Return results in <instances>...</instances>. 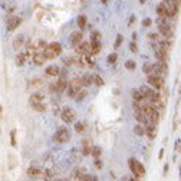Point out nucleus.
Masks as SVG:
<instances>
[{"label":"nucleus","mask_w":181,"mask_h":181,"mask_svg":"<svg viewBox=\"0 0 181 181\" xmlns=\"http://www.w3.org/2000/svg\"><path fill=\"white\" fill-rule=\"evenodd\" d=\"M76 49V53H79V55H85V53H92V50H90V42H80L79 45L75 46Z\"/></svg>","instance_id":"9b49d317"},{"label":"nucleus","mask_w":181,"mask_h":181,"mask_svg":"<svg viewBox=\"0 0 181 181\" xmlns=\"http://www.w3.org/2000/svg\"><path fill=\"white\" fill-rule=\"evenodd\" d=\"M76 23H78V26H79V29H85V26H86V16H79L78 17V20H76Z\"/></svg>","instance_id":"cd10ccee"},{"label":"nucleus","mask_w":181,"mask_h":181,"mask_svg":"<svg viewBox=\"0 0 181 181\" xmlns=\"http://www.w3.org/2000/svg\"><path fill=\"white\" fill-rule=\"evenodd\" d=\"M147 82L149 83V86H152L154 89H164V86H165V80H164V78H162L161 75H158V73H151V75H148Z\"/></svg>","instance_id":"7ed1b4c3"},{"label":"nucleus","mask_w":181,"mask_h":181,"mask_svg":"<svg viewBox=\"0 0 181 181\" xmlns=\"http://www.w3.org/2000/svg\"><path fill=\"white\" fill-rule=\"evenodd\" d=\"M132 99H134V101L141 102V103H145V101H147V98L142 95V92H141L139 89H134V90H132Z\"/></svg>","instance_id":"412c9836"},{"label":"nucleus","mask_w":181,"mask_h":181,"mask_svg":"<svg viewBox=\"0 0 181 181\" xmlns=\"http://www.w3.org/2000/svg\"><path fill=\"white\" fill-rule=\"evenodd\" d=\"M151 24H152V20H151L149 17H147V19L142 20V26H144V27H149Z\"/></svg>","instance_id":"ea45409f"},{"label":"nucleus","mask_w":181,"mask_h":181,"mask_svg":"<svg viewBox=\"0 0 181 181\" xmlns=\"http://www.w3.org/2000/svg\"><path fill=\"white\" fill-rule=\"evenodd\" d=\"M148 37H149V40H154V42H158L159 40V34L158 33H149L148 34Z\"/></svg>","instance_id":"4c0bfd02"},{"label":"nucleus","mask_w":181,"mask_h":181,"mask_svg":"<svg viewBox=\"0 0 181 181\" xmlns=\"http://www.w3.org/2000/svg\"><path fill=\"white\" fill-rule=\"evenodd\" d=\"M43 53L47 57V60L49 59H55V57H57L62 53V46H60V43H57V42H52V43H49V45L46 46Z\"/></svg>","instance_id":"f257e3e1"},{"label":"nucleus","mask_w":181,"mask_h":181,"mask_svg":"<svg viewBox=\"0 0 181 181\" xmlns=\"http://www.w3.org/2000/svg\"><path fill=\"white\" fill-rule=\"evenodd\" d=\"M135 62H134V60H126V62H125V68L128 69V70H134V69H135Z\"/></svg>","instance_id":"72a5a7b5"},{"label":"nucleus","mask_w":181,"mask_h":181,"mask_svg":"<svg viewBox=\"0 0 181 181\" xmlns=\"http://www.w3.org/2000/svg\"><path fill=\"white\" fill-rule=\"evenodd\" d=\"M82 40H83V34H82V32H73V33L70 34V42H72V45L73 46L79 45Z\"/></svg>","instance_id":"a211bd4d"},{"label":"nucleus","mask_w":181,"mask_h":181,"mask_svg":"<svg viewBox=\"0 0 181 181\" xmlns=\"http://www.w3.org/2000/svg\"><path fill=\"white\" fill-rule=\"evenodd\" d=\"M86 95H88V93H86V90H85V89H80L79 92H78V95L75 96V101L80 102L82 99H83V98H85V96H86Z\"/></svg>","instance_id":"c85d7f7f"},{"label":"nucleus","mask_w":181,"mask_h":181,"mask_svg":"<svg viewBox=\"0 0 181 181\" xmlns=\"http://www.w3.org/2000/svg\"><path fill=\"white\" fill-rule=\"evenodd\" d=\"M129 49H131V52H132V53H136V52H138V47H136L135 40H132V42H131V45H129Z\"/></svg>","instance_id":"58836bf2"},{"label":"nucleus","mask_w":181,"mask_h":181,"mask_svg":"<svg viewBox=\"0 0 181 181\" xmlns=\"http://www.w3.org/2000/svg\"><path fill=\"white\" fill-rule=\"evenodd\" d=\"M32 108H33L34 111H39V112H45V111H46L45 103H37V105H32Z\"/></svg>","instance_id":"2f4dec72"},{"label":"nucleus","mask_w":181,"mask_h":181,"mask_svg":"<svg viewBox=\"0 0 181 181\" xmlns=\"http://www.w3.org/2000/svg\"><path fill=\"white\" fill-rule=\"evenodd\" d=\"M122 42H124V36H122V34H118V36H116V40H115V45H113V47H115V49H118L119 46L122 45Z\"/></svg>","instance_id":"7c9ffc66"},{"label":"nucleus","mask_w":181,"mask_h":181,"mask_svg":"<svg viewBox=\"0 0 181 181\" xmlns=\"http://www.w3.org/2000/svg\"><path fill=\"white\" fill-rule=\"evenodd\" d=\"M10 144L11 147H16V131L14 129L10 132Z\"/></svg>","instance_id":"e433bc0d"},{"label":"nucleus","mask_w":181,"mask_h":181,"mask_svg":"<svg viewBox=\"0 0 181 181\" xmlns=\"http://www.w3.org/2000/svg\"><path fill=\"white\" fill-rule=\"evenodd\" d=\"M0 115H1V106H0Z\"/></svg>","instance_id":"de8ad7c7"},{"label":"nucleus","mask_w":181,"mask_h":181,"mask_svg":"<svg viewBox=\"0 0 181 181\" xmlns=\"http://www.w3.org/2000/svg\"><path fill=\"white\" fill-rule=\"evenodd\" d=\"M134 132H135L136 135H139V136H142L144 134H145V126L142 124H138L135 125V128H134Z\"/></svg>","instance_id":"a878e982"},{"label":"nucleus","mask_w":181,"mask_h":181,"mask_svg":"<svg viewBox=\"0 0 181 181\" xmlns=\"http://www.w3.org/2000/svg\"><path fill=\"white\" fill-rule=\"evenodd\" d=\"M102 4H108V0H101Z\"/></svg>","instance_id":"a18cd8bd"},{"label":"nucleus","mask_w":181,"mask_h":181,"mask_svg":"<svg viewBox=\"0 0 181 181\" xmlns=\"http://www.w3.org/2000/svg\"><path fill=\"white\" fill-rule=\"evenodd\" d=\"M128 165H129V168L132 171V174L135 175V178H142V177L145 175V168H144V165H142L139 161H136L135 158L128 159Z\"/></svg>","instance_id":"f03ea898"},{"label":"nucleus","mask_w":181,"mask_h":181,"mask_svg":"<svg viewBox=\"0 0 181 181\" xmlns=\"http://www.w3.org/2000/svg\"><path fill=\"white\" fill-rule=\"evenodd\" d=\"M175 152L177 154H180L181 152V142H180V139L177 141V144H175Z\"/></svg>","instance_id":"79ce46f5"},{"label":"nucleus","mask_w":181,"mask_h":181,"mask_svg":"<svg viewBox=\"0 0 181 181\" xmlns=\"http://www.w3.org/2000/svg\"><path fill=\"white\" fill-rule=\"evenodd\" d=\"M95 168H98V170H99V168H102V161H99L98 158L95 159Z\"/></svg>","instance_id":"37998d69"},{"label":"nucleus","mask_w":181,"mask_h":181,"mask_svg":"<svg viewBox=\"0 0 181 181\" xmlns=\"http://www.w3.org/2000/svg\"><path fill=\"white\" fill-rule=\"evenodd\" d=\"M93 76V83L96 85V86H102L103 85V79H102L99 75H92Z\"/></svg>","instance_id":"c756f323"},{"label":"nucleus","mask_w":181,"mask_h":181,"mask_svg":"<svg viewBox=\"0 0 181 181\" xmlns=\"http://www.w3.org/2000/svg\"><path fill=\"white\" fill-rule=\"evenodd\" d=\"M92 144H90V141H83V144H82V154L83 155H90L92 154Z\"/></svg>","instance_id":"5701e85b"},{"label":"nucleus","mask_w":181,"mask_h":181,"mask_svg":"<svg viewBox=\"0 0 181 181\" xmlns=\"http://www.w3.org/2000/svg\"><path fill=\"white\" fill-rule=\"evenodd\" d=\"M158 46L161 49H164L165 52H168L171 49V39H167V37H164V39H159L158 40Z\"/></svg>","instance_id":"4be33fe9"},{"label":"nucleus","mask_w":181,"mask_h":181,"mask_svg":"<svg viewBox=\"0 0 181 181\" xmlns=\"http://www.w3.org/2000/svg\"><path fill=\"white\" fill-rule=\"evenodd\" d=\"M90 50L92 55H96L101 52V42L99 40H90Z\"/></svg>","instance_id":"b1692460"},{"label":"nucleus","mask_w":181,"mask_h":181,"mask_svg":"<svg viewBox=\"0 0 181 181\" xmlns=\"http://www.w3.org/2000/svg\"><path fill=\"white\" fill-rule=\"evenodd\" d=\"M90 40H101V33H99V32H93Z\"/></svg>","instance_id":"a19ab883"},{"label":"nucleus","mask_w":181,"mask_h":181,"mask_svg":"<svg viewBox=\"0 0 181 181\" xmlns=\"http://www.w3.org/2000/svg\"><path fill=\"white\" fill-rule=\"evenodd\" d=\"M144 73H145V75L154 73V63H145V65H144Z\"/></svg>","instance_id":"bb28decb"},{"label":"nucleus","mask_w":181,"mask_h":181,"mask_svg":"<svg viewBox=\"0 0 181 181\" xmlns=\"http://www.w3.org/2000/svg\"><path fill=\"white\" fill-rule=\"evenodd\" d=\"M116 59H118V55L116 53H111V55H108V63H115L116 62Z\"/></svg>","instance_id":"c9c22d12"},{"label":"nucleus","mask_w":181,"mask_h":181,"mask_svg":"<svg viewBox=\"0 0 181 181\" xmlns=\"http://www.w3.org/2000/svg\"><path fill=\"white\" fill-rule=\"evenodd\" d=\"M154 53H155V57H157V60H167V52L164 50V49H161L159 46H155L154 47Z\"/></svg>","instance_id":"f3484780"},{"label":"nucleus","mask_w":181,"mask_h":181,"mask_svg":"<svg viewBox=\"0 0 181 181\" xmlns=\"http://www.w3.org/2000/svg\"><path fill=\"white\" fill-rule=\"evenodd\" d=\"M68 88H69V82L66 80V78H60L57 82L52 83L49 86V89L52 90V92H56V93H60L63 90H68Z\"/></svg>","instance_id":"39448f33"},{"label":"nucleus","mask_w":181,"mask_h":181,"mask_svg":"<svg viewBox=\"0 0 181 181\" xmlns=\"http://www.w3.org/2000/svg\"><path fill=\"white\" fill-rule=\"evenodd\" d=\"M45 174H46V178H52V177H53V175H52V171H50V170H47Z\"/></svg>","instance_id":"c03bdc74"},{"label":"nucleus","mask_w":181,"mask_h":181,"mask_svg":"<svg viewBox=\"0 0 181 181\" xmlns=\"http://www.w3.org/2000/svg\"><path fill=\"white\" fill-rule=\"evenodd\" d=\"M139 90L142 92V95L147 98V101H151V99H155V98H158L159 93H157L155 90L152 89V86L149 88V86H147V85H144V86H141L139 88Z\"/></svg>","instance_id":"6e6552de"},{"label":"nucleus","mask_w":181,"mask_h":181,"mask_svg":"<svg viewBox=\"0 0 181 181\" xmlns=\"http://www.w3.org/2000/svg\"><path fill=\"white\" fill-rule=\"evenodd\" d=\"M75 129H76V132H78V134H83V132H85V125L80 124V122H78V124L75 125Z\"/></svg>","instance_id":"f704fd0d"},{"label":"nucleus","mask_w":181,"mask_h":181,"mask_svg":"<svg viewBox=\"0 0 181 181\" xmlns=\"http://www.w3.org/2000/svg\"><path fill=\"white\" fill-rule=\"evenodd\" d=\"M45 101V96L42 95V93H32L30 95V98H29V103L30 105H37V103H43Z\"/></svg>","instance_id":"dca6fc26"},{"label":"nucleus","mask_w":181,"mask_h":181,"mask_svg":"<svg viewBox=\"0 0 181 181\" xmlns=\"http://www.w3.org/2000/svg\"><path fill=\"white\" fill-rule=\"evenodd\" d=\"M23 46H24V36H23V34L16 36V39L13 40V47H14L16 50H20Z\"/></svg>","instance_id":"6ab92c4d"},{"label":"nucleus","mask_w":181,"mask_h":181,"mask_svg":"<svg viewBox=\"0 0 181 181\" xmlns=\"http://www.w3.org/2000/svg\"><path fill=\"white\" fill-rule=\"evenodd\" d=\"M139 1H141V3H142V4H144V3H145V0H139Z\"/></svg>","instance_id":"49530a36"},{"label":"nucleus","mask_w":181,"mask_h":181,"mask_svg":"<svg viewBox=\"0 0 181 181\" xmlns=\"http://www.w3.org/2000/svg\"><path fill=\"white\" fill-rule=\"evenodd\" d=\"M82 82H83V86H90V85H93V76L85 75V76H82Z\"/></svg>","instance_id":"393cba45"},{"label":"nucleus","mask_w":181,"mask_h":181,"mask_svg":"<svg viewBox=\"0 0 181 181\" xmlns=\"http://www.w3.org/2000/svg\"><path fill=\"white\" fill-rule=\"evenodd\" d=\"M154 73H158L161 76L168 73V65L164 60H158L157 63H154Z\"/></svg>","instance_id":"1a4fd4ad"},{"label":"nucleus","mask_w":181,"mask_h":181,"mask_svg":"<svg viewBox=\"0 0 181 181\" xmlns=\"http://www.w3.org/2000/svg\"><path fill=\"white\" fill-rule=\"evenodd\" d=\"M45 72H46V75H49V76H59L60 69H59V66H56V65H50V66L46 68Z\"/></svg>","instance_id":"aec40b11"},{"label":"nucleus","mask_w":181,"mask_h":181,"mask_svg":"<svg viewBox=\"0 0 181 181\" xmlns=\"http://www.w3.org/2000/svg\"><path fill=\"white\" fill-rule=\"evenodd\" d=\"M20 23H22V19L19 17V16H10L9 19H7V29L9 30H16L19 26H20Z\"/></svg>","instance_id":"9d476101"},{"label":"nucleus","mask_w":181,"mask_h":181,"mask_svg":"<svg viewBox=\"0 0 181 181\" xmlns=\"http://www.w3.org/2000/svg\"><path fill=\"white\" fill-rule=\"evenodd\" d=\"M157 14L161 17H170V9H168L167 3H159L157 6Z\"/></svg>","instance_id":"4468645a"},{"label":"nucleus","mask_w":181,"mask_h":181,"mask_svg":"<svg viewBox=\"0 0 181 181\" xmlns=\"http://www.w3.org/2000/svg\"><path fill=\"white\" fill-rule=\"evenodd\" d=\"M158 30H159V33L162 34L164 37H167V39H172L174 37V27H172V24H170V23L158 24Z\"/></svg>","instance_id":"0eeeda50"},{"label":"nucleus","mask_w":181,"mask_h":181,"mask_svg":"<svg viewBox=\"0 0 181 181\" xmlns=\"http://www.w3.org/2000/svg\"><path fill=\"white\" fill-rule=\"evenodd\" d=\"M101 154H102V151H101V148L99 147H93L92 148V154H90V155H93L95 158H99V157H101Z\"/></svg>","instance_id":"473e14b6"},{"label":"nucleus","mask_w":181,"mask_h":181,"mask_svg":"<svg viewBox=\"0 0 181 181\" xmlns=\"http://www.w3.org/2000/svg\"><path fill=\"white\" fill-rule=\"evenodd\" d=\"M33 63L36 66H42V65H45L46 60H47V57L45 56V53L43 52H37V53H34L33 55Z\"/></svg>","instance_id":"ddd939ff"},{"label":"nucleus","mask_w":181,"mask_h":181,"mask_svg":"<svg viewBox=\"0 0 181 181\" xmlns=\"http://www.w3.org/2000/svg\"><path fill=\"white\" fill-rule=\"evenodd\" d=\"M60 118H62V121H63V122H66V124H70V122H73V121H75V118H76V113H75V111H73L72 108H69V106H65V108L62 109V112H60Z\"/></svg>","instance_id":"423d86ee"},{"label":"nucleus","mask_w":181,"mask_h":181,"mask_svg":"<svg viewBox=\"0 0 181 181\" xmlns=\"http://www.w3.org/2000/svg\"><path fill=\"white\" fill-rule=\"evenodd\" d=\"M70 139V134L66 128H59L56 131V134L53 135V141L57 144H63V142H68Z\"/></svg>","instance_id":"20e7f679"},{"label":"nucleus","mask_w":181,"mask_h":181,"mask_svg":"<svg viewBox=\"0 0 181 181\" xmlns=\"http://www.w3.org/2000/svg\"><path fill=\"white\" fill-rule=\"evenodd\" d=\"M26 174H27L30 178H40V177H43V171L40 170V168H36V167L27 168Z\"/></svg>","instance_id":"2eb2a0df"},{"label":"nucleus","mask_w":181,"mask_h":181,"mask_svg":"<svg viewBox=\"0 0 181 181\" xmlns=\"http://www.w3.org/2000/svg\"><path fill=\"white\" fill-rule=\"evenodd\" d=\"M145 134L148 135L149 139H154V138L157 136V124L147 122V124H145Z\"/></svg>","instance_id":"f8f14e48"}]
</instances>
